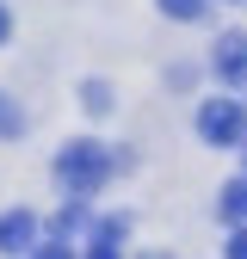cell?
Segmentation results:
<instances>
[{
	"instance_id": "4fadbf2b",
	"label": "cell",
	"mask_w": 247,
	"mask_h": 259,
	"mask_svg": "<svg viewBox=\"0 0 247 259\" xmlns=\"http://www.w3.org/2000/svg\"><path fill=\"white\" fill-rule=\"evenodd\" d=\"M235 148H241V154H247V136H241V142H235Z\"/></svg>"
},
{
	"instance_id": "ba28073f",
	"label": "cell",
	"mask_w": 247,
	"mask_h": 259,
	"mask_svg": "<svg viewBox=\"0 0 247 259\" xmlns=\"http://www.w3.org/2000/svg\"><path fill=\"white\" fill-rule=\"evenodd\" d=\"M223 253H229V259H247V222H235V235H229Z\"/></svg>"
},
{
	"instance_id": "6da1fadb",
	"label": "cell",
	"mask_w": 247,
	"mask_h": 259,
	"mask_svg": "<svg viewBox=\"0 0 247 259\" xmlns=\"http://www.w3.org/2000/svg\"><path fill=\"white\" fill-rule=\"evenodd\" d=\"M111 173H117V154H111L105 142H68V148L56 154V179L68 185L74 198H93Z\"/></svg>"
},
{
	"instance_id": "30bf717a",
	"label": "cell",
	"mask_w": 247,
	"mask_h": 259,
	"mask_svg": "<svg viewBox=\"0 0 247 259\" xmlns=\"http://www.w3.org/2000/svg\"><path fill=\"white\" fill-rule=\"evenodd\" d=\"M87 259H124V253H117V247H105V241H93V247H87Z\"/></svg>"
},
{
	"instance_id": "8fae6325",
	"label": "cell",
	"mask_w": 247,
	"mask_h": 259,
	"mask_svg": "<svg viewBox=\"0 0 247 259\" xmlns=\"http://www.w3.org/2000/svg\"><path fill=\"white\" fill-rule=\"evenodd\" d=\"M37 259H74V253L62 247V241H50V247H37Z\"/></svg>"
},
{
	"instance_id": "3957f363",
	"label": "cell",
	"mask_w": 247,
	"mask_h": 259,
	"mask_svg": "<svg viewBox=\"0 0 247 259\" xmlns=\"http://www.w3.org/2000/svg\"><path fill=\"white\" fill-rule=\"evenodd\" d=\"M210 68H216V80H223V87H247V31H223Z\"/></svg>"
},
{
	"instance_id": "9c48e42d",
	"label": "cell",
	"mask_w": 247,
	"mask_h": 259,
	"mask_svg": "<svg viewBox=\"0 0 247 259\" xmlns=\"http://www.w3.org/2000/svg\"><path fill=\"white\" fill-rule=\"evenodd\" d=\"M87 111H111V93H105L99 80H93V87H87Z\"/></svg>"
},
{
	"instance_id": "277c9868",
	"label": "cell",
	"mask_w": 247,
	"mask_h": 259,
	"mask_svg": "<svg viewBox=\"0 0 247 259\" xmlns=\"http://www.w3.org/2000/svg\"><path fill=\"white\" fill-rule=\"evenodd\" d=\"M31 241H37V216H31V210H7V216H0V253H25Z\"/></svg>"
},
{
	"instance_id": "8992f818",
	"label": "cell",
	"mask_w": 247,
	"mask_h": 259,
	"mask_svg": "<svg viewBox=\"0 0 247 259\" xmlns=\"http://www.w3.org/2000/svg\"><path fill=\"white\" fill-rule=\"evenodd\" d=\"M167 19H204V0H161Z\"/></svg>"
},
{
	"instance_id": "5b68a950",
	"label": "cell",
	"mask_w": 247,
	"mask_h": 259,
	"mask_svg": "<svg viewBox=\"0 0 247 259\" xmlns=\"http://www.w3.org/2000/svg\"><path fill=\"white\" fill-rule=\"evenodd\" d=\"M216 210H223V222H247V173L223 185V198H216Z\"/></svg>"
},
{
	"instance_id": "7c38bea8",
	"label": "cell",
	"mask_w": 247,
	"mask_h": 259,
	"mask_svg": "<svg viewBox=\"0 0 247 259\" xmlns=\"http://www.w3.org/2000/svg\"><path fill=\"white\" fill-rule=\"evenodd\" d=\"M7 37H13V13L0 7V44H7Z\"/></svg>"
},
{
	"instance_id": "7a4b0ae2",
	"label": "cell",
	"mask_w": 247,
	"mask_h": 259,
	"mask_svg": "<svg viewBox=\"0 0 247 259\" xmlns=\"http://www.w3.org/2000/svg\"><path fill=\"white\" fill-rule=\"evenodd\" d=\"M198 136H204L210 148H235V142L247 136V111H241V99H204V111H198Z\"/></svg>"
},
{
	"instance_id": "52a82bcc",
	"label": "cell",
	"mask_w": 247,
	"mask_h": 259,
	"mask_svg": "<svg viewBox=\"0 0 247 259\" xmlns=\"http://www.w3.org/2000/svg\"><path fill=\"white\" fill-rule=\"evenodd\" d=\"M19 130H25L19 105H13V99H0V136H19Z\"/></svg>"
}]
</instances>
